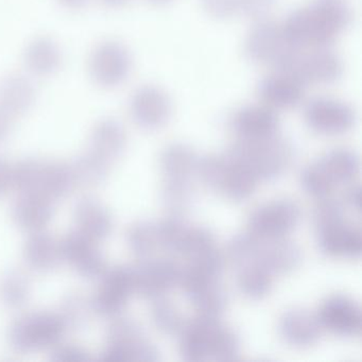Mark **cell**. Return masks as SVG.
Instances as JSON below:
<instances>
[{
  "mask_svg": "<svg viewBox=\"0 0 362 362\" xmlns=\"http://www.w3.org/2000/svg\"><path fill=\"white\" fill-rule=\"evenodd\" d=\"M351 22V12L341 0H317L313 6L291 12L283 25L294 45L323 48L332 44Z\"/></svg>",
  "mask_w": 362,
  "mask_h": 362,
  "instance_id": "1",
  "label": "cell"
},
{
  "mask_svg": "<svg viewBox=\"0 0 362 362\" xmlns=\"http://www.w3.org/2000/svg\"><path fill=\"white\" fill-rule=\"evenodd\" d=\"M228 156L247 169L258 181H272L291 163L292 147L281 137L249 141L240 139L228 149Z\"/></svg>",
  "mask_w": 362,
  "mask_h": 362,
  "instance_id": "2",
  "label": "cell"
},
{
  "mask_svg": "<svg viewBox=\"0 0 362 362\" xmlns=\"http://www.w3.org/2000/svg\"><path fill=\"white\" fill-rule=\"evenodd\" d=\"M197 175L226 198L236 202L247 200L255 192L257 180L228 154L199 158Z\"/></svg>",
  "mask_w": 362,
  "mask_h": 362,
  "instance_id": "3",
  "label": "cell"
},
{
  "mask_svg": "<svg viewBox=\"0 0 362 362\" xmlns=\"http://www.w3.org/2000/svg\"><path fill=\"white\" fill-rule=\"evenodd\" d=\"M65 328L58 313H31L18 317L10 326L9 342L20 353L54 347L59 344Z\"/></svg>",
  "mask_w": 362,
  "mask_h": 362,
  "instance_id": "4",
  "label": "cell"
},
{
  "mask_svg": "<svg viewBox=\"0 0 362 362\" xmlns=\"http://www.w3.org/2000/svg\"><path fill=\"white\" fill-rule=\"evenodd\" d=\"M101 359L107 362H154L160 359V354L146 339L137 322L119 317L109 326L107 347Z\"/></svg>",
  "mask_w": 362,
  "mask_h": 362,
  "instance_id": "5",
  "label": "cell"
},
{
  "mask_svg": "<svg viewBox=\"0 0 362 362\" xmlns=\"http://www.w3.org/2000/svg\"><path fill=\"white\" fill-rule=\"evenodd\" d=\"M300 219V206L294 201L279 199L255 209L247 220V228L258 238H283L296 228Z\"/></svg>",
  "mask_w": 362,
  "mask_h": 362,
  "instance_id": "6",
  "label": "cell"
},
{
  "mask_svg": "<svg viewBox=\"0 0 362 362\" xmlns=\"http://www.w3.org/2000/svg\"><path fill=\"white\" fill-rule=\"evenodd\" d=\"M132 71V57L128 48L118 41L109 40L99 44L90 58V73L98 86L117 88L127 81Z\"/></svg>",
  "mask_w": 362,
  "mask_h": 362,
  "instance_id": "7",
  "label": "cell"
},
{
  "mask_svg": "<svg viewBox=\"0 0 362 362\" xmlns=\"http://www.w3.org/2000/svg\"><path fill=\"white\" fill-rule=\"evenodd\" d=\"M181 273V267L173 260L145 258L132 268L134 292L150 300L163 298L179 285Z\"/></svg>",
  "mask_w": 362,
  "mask_h": 362,
  "instance_id": "8",
  "label": "cell"
},
{
  "mask_svg": "<svg viewBox=\"0 0 362 362\" xmlns=\"http://www.w3.org/2000/svg\"><path fill=\"white\" fill-rule=\"evenodd\" d=\"M134 292L132 268L116 266L107 269L98 290L92 298L94 313L103 317L119 315Z\"/></svg>",
  "mask_w": 362,
  "mask_h": 362,
  "instance_id": "9",
  "label": "cell"
},
{
  "mask_svg": "<svg viewBox=\"0 0 362 362\" xmlns=\"http://www.w3.org/2000/svg\"><path fill=\"white\" fill-rule=\"evenodd\" d=\"M305 120L309 128L325 135L349 132L356 122L354 110L342 101L330 98L311 100L305 109Z\"/></svg>",
  "mask_w": 362,
  "mask_h": 362,
  "instance_id": "10",
  "label": "cell"
},
{
  "mask_svg": "<svg viewBox=\"0 0 362 362\" xmlns=\"http://www.w3.org/2000/svg\"><path fill=\"white\" fill-rule=\"evenodd\" d=\"M130 112L137 126L145 130L162 128L170 119L173 103L162 88L144 86L133 93Z\"/></svg>",
  "mask_w": 362,
  "mask_h": 362,
  "instance_id": "11",
  "label": "cell"
},
{
  "mask_svg": "<svg viewBox=\"0 0 362 362\" xmlns=\"http://www.w3.org/2000/svg\"><path fill=\"white\" fill-rule=\"evenodd\" d=\"M96 243L78 230L69 233L61 241L63 260L82 277L99 279L107 270V262Z\"/></svg>",
  "mask_w": 362,
  "mask_h": 362,
  "instance_id": "12",
  "label": "cell"
},
{
  "mask_svg": "<svg viewBox=\"0 0 362 362\" xmlns=\"http://www.w3.org/2000/svg\"><path fill=\"white\" fill-rule=\"evenodd\" d=\"M218 317L199 313L192 321L184 324L180 338V351L186 361L211 359L216 334L219 329Z\"/></svg>",
  "mask_w": 362,
  "mask_h": 362,
  "instance_id": "13",
  "label": "cell"
},
{
  "mask_svg": "<svg viewBox=\"0 0 362 362\" xmlns=\"http://www.w3.org/2000/svg\"><path fill=\"white\" fill-rule=\"evenodd\" d=\"M317 317L322 328L339 336L356 337L361 332V309L349 296H330L320 307Z\"/></svg>",
  "mask_w": 362,
  "mask_h": 362,
  "instance_id": "14",
  "label": "cell"
},
{
  "mask_svg": "<svg viewBox=\"0 0 362 362\" xmlns=\"http://www.w3.org/2000/svg\"><path fill=\"white\" fill-rule=\"evenodd\" d=\"M230 124L239 139L258 141L277 135L279 117L268 105H247L234 114Z\"/></svg>",
  "mask_w": 362,
  "mask_h": 362,
  "instance_id": "15",
  "label": "cell"
},
{
  "mask_svg": "<svg viewBox=\"0 0 362 362\" xmlns=\"http://www.w3.org/2000/svg\"><path fill=\"white\" fill-rule=\"evenodd\" d=\"M281 26L272 21H257L245 40V54L256 63L272 64L273 61L288 45Z\"/></svg>",
  "mask_w": 362,
  "mask_h": 362,
  "instance_id": "16",
  "label": "cell"
},
{
  "mask_svg": "<svg viewBox=\"0 0 362 362\" xmlns=\"http://www.w3.org/2000/svg\"><path fill=\"white\" fill-rule=\"evenodd\" d=\"M317 238L320 250L330 257L355 259L361 256V232L345 220L319 228Z\"/></svg>",
  "mask_w": 362,
  "mask_h": 362,
  "instance_id": "17",
  "label": "cell"
},
{
  "mask_svg": "<svg viewBox=\"0 0 362 362\" xmlns=\"http://www.w3.org/2000/svg\"><path fill=\"white\" fill-rule=\"evenodd\" d=\"M180 286L200 315L218 317L226 310L228 296L219 279L184 277Z\"/></svg>",
  "mask_w": 362,
  "mask_h": 362,
  "instance_id": "18",
  "label": "cell"
},
{
  "mask_svg": "<svg viewBox=\"0 0 362 362\" xmlns=\"http://www.w3.org/2000/svg\"><path fill=\"white\" fill-rule=\"evenodd\" d=\"M302 252L300 247L283 237L275 239L259 238L253 262L262 264L273 274H279L291 272L298 268Z\"/></svg>",
  "mask_w": 362,
  "mask_h": 362,
  "instance_id": "19",
  "label": "cell"
},
{
  "mask_svg": "<svg viewBox=\"0 0 362 362\" xmlns=\"http://www.w3.org/2000/svg\"><path fill=\"white\" fill-rule=\"evenodd\" d=\"M321 324L317 315L304 309H292L284 313L279 321V332L288 344L309 347L319 341Z\"/></svg>",
  "mask_w": 362,
  "mask_h": 362,
  "instance_id": "20",
  "label": "cell"
},
{
  "mask_svg": "<svg viewBox=\"0 0 362 362\" xmlns=\"http://www.w3.org/2000/svg\"><path fill=\"white\" fill-rule=\"evenodd\" d=\"M54 214L52 201L41 194H22L12 206V218L18 228L28 232L43 230Z\"/></svg>",
  "mask_w": 362,
  "mask_h": 362,
  "instance_id": "21",
  "label": "cell"
},
{
  "mask_svg": "<svg viewBox=\"0 0 362 362\" xmlns=\"http://www.w3.org/2000/svg\"><path fill=\"white\" fill-rule=\"evenodd\" d=\"M78 232L95 241L103 240L111 234L113 218L107 207L95 198L84 197L75 207Z\"/></svg>",
  "mask_w": 362,
  "mask_h": 362,
  "instance_id": "22",
  "label": "cell"
},
{
  "mask_svg": "<svg viewBox=\"0 0 362 362\" xmlns=\"http://www.w3.org/2000/svg\"><path fill=\"white\" fill-rule=\"evenodd\" d=\"M35 99L37 88L27 76L11 74L0 81V107L12 117L28 112Z\"/></svg>",
  "mask_w": 362,
  "mask_h": 362,
  "instance_id": "23",
  "label": "cell"
},
{
  "mask_svg": "<svg viewBox=\"0 0 362 362\" xmlns=\"http://www.w3.org/2000/svg\"><path fill=\"white\" fill-rule=\"evenodd\" d=\"M304 88L300 82L276 73L260 81L258 94L272 109H292L304 98Z\"/></svg>",
  "mask_w": 362,
  "mask_h": 362,
  "instance_id": "24",
  "label": "cell"
},
{
  "mask_svg": "<svg viewBox=\"0 0 362 362\" xmlns=\"http://www.w3.org/2000/svg\"><path fill=\"white\" fill-rule=\"evenodd\" d=\"M24 257L33 270H54L63 260L61 241L43 230L33 233L25 243Z\"/></svg>",
  "mask_w": 362,
  "mask_h": 362,
  "instance_id": "25",
  "label": "cell"
},
{
  "mask_svg": "<svg viewBox=\"0 0 362 362\" xmlns=\"http://www.w3.org/2000/svg\"><path fill=\"white\" fill-rule=\"evenodd\" d=\"M127 133L122 122L113 118L101 120L93 129L90 151L111 164L124 153Z\"/></svg>",
  "mask_w": 362,
  "mask_h": 362,
  "instance_id": "26",
  "label": "cell"
},
{
  "mask_svg": "<svg viewBox=\"0 0 362 362\" xmlns=\"http://www.w3.org/2000/svg\"><path fill=\"white\" fill-rule=\"evenodd\" d=\"M63 54L54 40L40 37L29 43L25 52L27 69L33 75L48 77L54 75L62 65Z\"/></svg>",
  "mask_w": 362,
  "mask_h": 362,
  "instance_id": "27",
  "label": "cell"
},
{
  "mask_svg": "<svg viewBox=\"0 0 362 362\" xmlns=\"http://www.w3.org/2000/svg\"><path fill=\"white\" fill-rule=\"evenodd\" d=\"M315 163L332 188L349 183L359 173V156L345 148L330 150Z\"/></svg>",
  "mask_w": 362,
  "mask_h": 362,
  "instance_id": "28",
  "label": "cell"
},
{
  "mask_svg": "<svg viewBox=\"0 0 362 362\" xmlns=\"http://www.w3.org/2000/svg\"><path fill=\"white\" fill-rule=\"evenodd\" d=\"M160 163L166 180L192 181L197 175L199 158L189 146L175 143L165 148Z\"/></svg>",
  "mask_w": 362,
  "mask_h": 362,
  "instance_id": "29",
  "label": "cell"
},
{
  "mask_svg": "<svg viewBox=\"0 0 362 362\" xmlns=\"http://www.w3.org/2000/svg\"><path fill=\"white\" fill-rule=\"evenodd\" d=\"M343 74V63L338 54L325 47L304 56L305 83L332 84Z\"/></svg>",
  "mask_w": 362,
  "mask_h": 362,
  "instance_id": "30",
  "label": "cell"
},
{
  "mask_svg": "<svg viewBox=\"0 0 362 362\" xmlns=\"http://www.w3.org/2000/svg\"><path fill=\"white\" fill-rule=\"evenodd\" d=\"M75 186L71 165L45 160L40 194L52 201L58 200L71 194Z\"/></svg>",
  "mask_w": 362,
  "mask_h": 362,
  "instance_id": "31",
  "label": "cell"
},
{
  "mask_svg": "<svg viewBox=\"0 0 362 362\" xmlns=\"http://www.w3.org/2000/svg\"><path fill=\"white\" fill-rule=\"evenodd\" d=\"M237 284L241 293L252 300H260L270 293L273 286V273L262 264L251 262L238 267Z\"/></svg>",
  "mask_w": 362,
  "mask_h": 362,
  "instance_id": "32",
  "label": "cell"
},
{
  "mask_svg": "<svg viewBox=\"0 0 362 362\" xmlns=\"http://www.w3.org/2000/svg\"><path fill=\"white\" fill-rule=\"evenodd\" d=\"M110 163L93 151L78 156L71 164L76 185L95 187L105 181L110 171Z\"/></svg>",
  "mask_w": 362,
  "mask_h": 362,
  "instance_id": "33",
  "label": "cell"
},
{
  "mask_svg": "<svg viewBox=\"0 0 362 362\" xmlns=\"http://www.w3.org/2000/svg\"><path fill=\"white\" fill-rule=\"evenodd\" d=\"M30 298V281L20 270H10L0 279V298L6 306L18 309Z\"/></svg>",
  "mask_w": 362,
  "mask_h": 362,
  "instance_id": "34",
  "label": "cell"
},
{
  "mask_svg": "<svg viewBox=\"0 0 362 362\" xmlns=\"http://www.w3.org/2000/svg\"><path fill=\"white\" fill-rule=\"evenodd\" d=\"M127 240L135 256L149 258L160 247L158 223L146 220L136 222L129 228Z\"/></svg>",
  "mask_w": 362,
  "mask_h": 362,
  "instance_id": "35",
  "label": "cell"
},
{
  "mask_svg": "<svg viewBox=\"0 0 362 362\" xmlns=\"http://www.w3.org/2000/svg\"><path fill=\"white\" fill-rule=\"evenodd\" d=\"M93 311L92 300L83 294L73 293L61 303L58 315L66 329L79 330L88 325Z\"/></svg>",
  "mask_w": 362,
  "mask_h": 362,
  "instance_id": "36",
  "label": "cell"
},
{
  "mask_svg": "<svg viewBox=\"0 0 362 362\" xmlns=\"http://www.w3.org/2000/svg\"><path fill=\"white\" fill-rule=\"evenodd\" d=\"M45 160L25 158L13 166V187L22 194H40Z\"/></svg>",
  "mask_w": 362,
  "mask_h": 362,
  "instance_id": "37",
  "label": "cell"
},
{
  "mask_svg": "<svg viewBox=\"0 0 362 362\" xmlns=\"http://www.w3.org/2000/svg\"><path fill=\"white\" fill-rule=\"evenodd\" d=\"M189 228L179 216L175 215L158 223L160 249L181 255Z\"/></svg>",
  "mask_w": 362,
  "mask_h": 362,
  "instance_id": "38",
  "label": "cell"
},
{
  "mask_svg": "<svg viewBox=\"0 0 362 362\" xmlns=\"http://www.w3.org/2000/svg\"><path fill=\"white\" fill-rule=\"evenodd\" d=\"M153 300L151 317L156 328L169 336L180 334L185 324L181 311L164 296Z\"/></svg>",
  "mask_w": 362,
  "mask_h": 362,
  "instance_id": "39",
  "label": "cell"
},
{
  "mask_svg": "<svg viewBox=\"0 0 362 362\" xmlns=\"http://www.w3.org/2000/svg\"><path fill=\"white\" fill-rule=\"evenodd\" d=\"M194 198L192 181L166 180L163 188V200L173 215L179 216L189 209Z\"/></svg>",
  "mask_w": 362,
  "mask_h": 362,
  "instance_id": "40",
  "label": "cell"
},
{
  "mask_svg": "<svg viewBox=\"0 0 362 362\" xmlns=\"http://www.w3.org/2000/svg\"><path fill=\"white\" fill-rule=\"evenodd\" d=\"M313 219L317 230L344 221V207L338 200L325 197L313 209Z\"/></svg>",
  "mask_w": 362,
  "mask_h": 362,
  "instance_id": "41",
  "label": "cell"
},
{
  "mask_svg": "<svg viewBox=\"0 0 362 362\" xmlns=\"http://www.w3.org/2000/svg\"><path fill=\"white\" fill-rule=\"evenodd\" d=\"M240 342L234 330L226 326H220L216 337L211 359L233 360L238 356Z\"/></svg>",
  "mask_w": 362,
  "mask_h": 362,
  "instance_id": "42",
  "label": "cell"
},
{
  "mask_svg": "<svg viewBox=\"0 0 362 362\" xmlns=\"http://www.w3.org/2000/svg\"><path fill=\"white\" fill-rule=\"evenodd\" d=\"M238 12L254 21L264 20L274 7L276 0H237Z\"/></svg>",
  "mask_w": 362,
  "mask_h": 362,
  "instance_id": "43",
  "label": "cell"
},
{
  "mask_svg": "<svg viewBox=\"0 0 362 362\" xmlns=\"http://www.w3.org/2000/svg\"><path fill=\"white\" fill-rule=\"evenodd\" d=\"M90 359L88 351L76 344H57L50 355V360L54 362H84Z\"/></svg>",
  "mask_w": 362,
  "mask_h": 362,
  "instance_id": "44",
  "label": "cell"
},
{
  "mask_svg": "<svg viewBox=\"0 0 362 362\" xmlns=\"http://www.w3.org/2000/svg\"><path fill=\"white\" fill-rule=\"evenodd\" d=\"M203 9L215 18L226 20L238 12L237 0H201Z\"/></svg>",
  "mask_w": 362,
  "mask_h": 362,
  "instance_id": "45",
  "label": "cell"
},
{
  "mask_svg": "<svg viewBox=\"0 0 362 362\" xmlns=\"http://www.w3.org/2000/svg\"><path fill=\"white\" fill-rule=\"evenodd\" d=\"M13 187V166L0 156V197Z\"/></svg>",
  "mask_w": 362,
  "mask_h": 362,
  "instance_id": "46",
  "label": "cell"
},
{
  "mask_svg": "<svg viewBox=\"0 0 362 362\" xmlns=\"http://www.w3.org/2000/svg\"><path fill=\"white\" fill-rule=\"evenodd\" d=\"M345 202L351 209L360 211L361 209V189H360L359 185L351 186L347 189L346 194H345Z\"/></svg>",
  "mask_w": 362,
  "mask_h": 362,
  "instance_id": "47",
  "label": "cell"
},
{
  "mask_svg": "<svg viewBox=\"0 0 362 362\" xmlns=\"http://www.w3.org/2000/svg\"><path fill=\"white\" fill-rule=\"evenodd\" d=\"M11 127L12 116L0 107V143H3L9 136Z\"/></svg>",
  "mask_w": 362,
  "mask_h": 362,
  "instance_id": "48",
  "label": "cell"
},
{
  "mask_svg": "<svg viewBox=\"0 0 362 362\" xmlns=\"http://www.w3.org/2000/svg\"><path fill=\"white\" fill-rule=\"evenodd\" d=\"M88 0H59L61 5L71 9H77V8L83 7L84 5L88 4Z\"/></svg>",
  "mask_w": 362,
  "mask_h": 362,
  "instance_id": "49",
  "label": "cell"
},
{
  "mask_svg": "<svg viewBox=\"0 0 362 362\" xmlns=\"http://www.w3.org/2000/svg\"><path fill=\"white\" fill-rule=\"evenodd\" d=\"M101 1L110 7H119V6L124 5L128 0H101Z\"/></svg>",
  "mask_w": 362,
  "mask_h": 362,
  "instance_id": "50",
  "label": "cell"
},
{
  "mask_svg": "<svg viewBox=\"0 0 362 362\" xmlns=\"http://www.w3.org/2000/svg\"><path fill=\"white\" fill-rule=\"evenodd\" d=\"M151 1L156 4H165L168 3V1H171V0H151Z\"/></svg>",
  "mask_w": 362,
  "mask_h": 362,
  "instance_id": "51",
  "label": "cell"
}]
</instances>
